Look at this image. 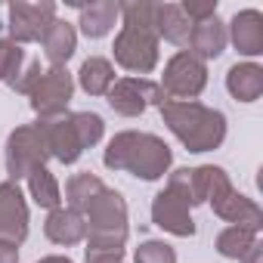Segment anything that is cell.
I'll use <instances>...</instances> for the list:
<instances>
[{
	"instance_id": "obj_1",
	"label": "cell",
	"mask_w": 263,
	"mask_h": 263,
	"mask_svg": "<svg viewBox=\"0 0 263 263\" xmlns=\"http://www.w3.org/2000/svg\"><path fill=\"white\" fill-rule=\"evenodd\" d=\"M161 115L189 152H211L226 137L223 111L208 108L201 102H171L167 99L161 102Z\"/></svg>"
},
{
	"instance_id": "obj_2",
	"label": "cell",
	"mask_w": 263,
	"mask_h": 263,
	"mask_svg": "<svg viewBox=\"0 0 263 263\" xmlns=\"http://www.w3.org/2000/svg\"><path fill=\"white\" fill-rule=\"evenodd\" d=\"M105 167L158 180L171 167V149L152 134H118L105 149Z\"/></svg>"
},
{
	"instance_id": "obj_3",
	"label": "cell",
	"mask_w": 263,
	"mask_h": 263,
	"mask_svg": "<svg viewBox=\"0 0 263 263\" xmlns=\"http://www.w3.org/2000/svg\"><path fill=\"white\" fill-rule=\"evenodd\" d=\"M115 59L127 71H152L158 62V34L146 25H124L115 37Z\"/></svg>"
},
{
	"instance_id": "obj_4",
	"label": "cell",
	"mask_w": 263,
	"mask_h": 263,
	"mask_svg": "<svg viewBox=\"0 0 263 263\" xmlns=\"http://www.w3.org/2000/svg\"><path fill=\"white\" fill-rule=\"evenodd\" d=\"M208 84V68L201 59H195L192 53H177L167 68H164V81H161V93L164 99L174 96L171 102H192Z\"/></svg>"
},
{
	"instance_id": "obj_5",
	"label": "cell",
	"mask_w": 263,
	"mask_h": 263,
	"mask_svg": "<svg viewBox=\"0 0 263 263\" xmlns=\"http://www.w3.org/2000/svg\"><path fill=\"white\" fill-rule=\"evenodd\" d=\"M47 155H50V149H47L41 127H19L7 143V171L13 180L28 177L31 171L44 167Z\"/></svg>"
},
{
	"instance_id": "obj_6",
	"label": "cell",
	"mask_w": 263,
	"mask_h": 263,
	"mask_svg": "<svg viewBox=\"0 0 263 263\" xmlns=\"http://www.w3.org/2000/svg\"><path fill=\"white\" fill-rule=\"evenodd\" d=\"M152 102L161 105V102H164V93H161L158 84L143 81V78H124V81H118V84L108 90V105H111L118 115H124V118L143 115L146 105H152Z\"/></svg>"
},
{
	"instance_id": "obj_7",
	"label": "cell",
	"mask_w": 263,
	"mask_h": 263,
	"mask_svg": "<svg viewBox=\"0 0 263 263\" xmlns=\"http://www.w3.org/2000/svg\"><path fill=\"white\" fill-rule=\"evenodd\" d=\"M71 90H74L71 87V74L65 68H50V71L41 74L37 87L31 90V108L44 121H50V118L65 111V105L71 99Z\"/></svg>"
},
{
	"instance_id": "obj_8",
	"label": "cell",
	"mask_w": 263,
	"mask_h": 263,
	"mask_svg": "<svg viewBox=\"0 0 263 263\" xmlns=\"http://www.w3.org/2000/svg\"><path fill=\"white\" fill-rule=\"evenodd\" d=\"M53 19H56V7L53 4H13L10 7V34H13V44L41 41Z\"/></svg>"
},
{
	"instance_id": "obj_9",
	"label": "cell",
	"mask_w": 263,
	"mask_h": 263,
	"mask_svg": "<svg viewBox=\"0 0 263 263\" xmlns=\"http://www.w3.org/2000/svg\"><path fill=\"white\" fill-rule=\"evenodd\" d=\"M28 235V208L22 201V192L16 183L0 186V241L19 245Z\"/></svg>"
},
{
	"instance_id": "obj_10",
	"label": "cell",
	"mask_w": 263,
	"mask_h": 263,
	"mask_svg": "<svg viewBox=\"0 0 263 263\" xmlns=\"http://www.w3.org/2000/svg\"><path fill=\"white\" fill-rule=\"evenodd\" d=\"M189 201L180 195V192H174V189H164V192H158L155 195V201H152V220H155V226H161V229H167V232H174V235H195V223H192V217H189Z\"/></svg>"
},
{
	"instance_id": "obj_11",
	"label": "cell",
	"mask_w": 263,
	"mask_h": 263,
	"mask_svg": "<svg viewBox=\"0 0 263 263\" xmlns=\"http://www.w3.org/2000/svg\"><path fill=\"white\" fill-rule=\"evenodd\" d=\"M41 127V134L47 140V149L50 155H56L62 164H74L84 152L78 134H74V127H71V118H59V121H44L37 124Z\"/></svg>"
},
{
	"instance_id": "obj_12",
	"label": "cell",
	"mask_w": 263,
	"mask_h": 263,
	"mask_svg": "<svg viewBox=\"0 0 263 263\" xmlns=\"http://www.w3.org/2000/svg\"><path fill=\"white\" fill-rule=\"evenodd\" d=\"M241 56H260L263 53V16L257 10H241L232 16L226 31Z\"/></svg>"
},
{
	"instance_id": "obj_13",
	"label": "cell",
	"mask_w": 263,
	"mask_h": 263,
	"mask_svg": "<svg viewBox=\"0 0 263 263\" xmlns=\"http://www.w3.org/2000/svg\"><path fill=\"white\" fill-rule=\"evenodd\" d=\"M214 211H217V217H223V220L232 223V226L260 229V223H263L260 208H257L248 195H238L235 189H226L223 195H217V198H214Z\"/></svg>"
},
{
	"instance_id": "obj_14",
	"label": "cell",
	"mask_w": 263,
	"mask_h": 263,
	"mask_svg": "<svg viewBox=\"0 0 263 263\" xmlns=\"http://www.w3.org/2000/svg\"><path fill=\"white\" fill-rule=\"evenodd\" d=\"M226 41H229V34H226V25L214 16V19H208V22H198V25H192V34H189V53L195 56V59H217L223 50H226Z\"/></svg>"
},
{
	"instance_id": "obj_15",
	"label": "cell",
	"mask_w": 263,
	"mask_h": 263,
	"mask_svg": "<svg viewBox=\"0 0 263 263\" xmlns=\"http://www.w3.org/2000/svg\"><path fill=\"white\" fill-rule=\"evenodd\" d=\"M226 90L238 102H257L263 93V68L254 62H238L226 74Z\"/></svg>"
},
{
	"instance_id": "obj_16",
	"label": "cell",
	"mask_w": 263,
	"mask_h": 263,
	"mask_svg": "<svg viewBox=\"0 0 263 263\" xmlns=\"http://www.w3.org/2000/svg\"><path fill=\"white\" fill-rule=\"evenodd\" d=\"M74 41H78V37H74V28H71L68 22H59V19L50 22V28L44 31L41 44H44V56L53 62V68H62V62L71 59Z\"/></svg>"
},
{
	"instance_id": "obj_17",
	"label": "cell",
	"mask_w": 263,
	"mask_h": 263,
	"mask_svg": "<svg viewBox=\"0 0 263 263\" xmlns=\"http://www.w3.org/2000/svg\"><path fill=\"white\" fill-rule=\"evenodd\" d=\"M155 34H161L171 44L186 47L189 44V34H192V22L183 16L180 7L164 4V7H155Z\"/></svg>"
},
{
	"instance_id": "obj_18",
	"label": "cell",
	"mask_w": 263,
	"mask_h": 263,
	"mask_svg": "<svg viewBox=\"0 0 263 263\" xmlns=\"http://www.w3.org/2000/svg\"><path fill=\"white\" fill-rule=\"evenodd\" d=\"M118 16H121V7L111 4V0L81 7V31H84L87 37H102V34L111 31V25H115Z\"/></svg>"
},
{
	"instance_id": "obj_19",
	"label": "cell",
	"mask_w": 263,
	"mask_h": 263,
	"mask_svg": "<svg viewBox=\"0 0 263 263\" xmlns=\"http://www.w3.org/2000/svg\"><path fill=\"white\" fill-rule=\"evenodd\" d=\"M84 232H87V223L78 211H53L47 220V235L56 245H74L84 238Z\"/></svg>"
},
{
	"instance_id": "obj_20",
	"label": "cell",
	"mask_w": 263,
	"mask_h": 263,
	"mask_svg": "<svg viewBox=\"0 0 263 263\" xmlns=\"http://www.w3.org/2000/svg\"><path fill=\"white\" fill-rule=\"evenodd\" d=\"M78 81H81V87H84L90 96H99V93H108V90H111L115 71H111V65H108L105 59L93 56V59H87V62L81 65Z\"/></svg>"
},
{
	"instance_id": "obj_21",
	"label": "cell",
	"mask_w": 263,
	"mask_h": 263,
	"mask_svg": "<svg viewBox=\"0 0 263 263\" xmlns=\"http://www.w3.org/2000/svg\"><path fill=\"white\" fill-rule=\"evenodd\" d=\"M254 245H257V229H248V226H229L217 238V251L229 260H241Z\"/></svg>"
},
{
	"instance_id": "obj_22",
	"label": "cell",
	"mask_w": 263,
	"mask_h": 263,
	"mask_svg": "<svg viewBox=\"0 0 263 263\" xmlns=\"http://www.w3.org/2000/svg\"><path fill=\"white\" fill-rule=\"evenodd\" d=\"M105 186L96 180V177H90V174H78V177H71L68 180V201H71V211H87L90 204H93V198L102 192Z\"/></svg>"
},
{
	"instance_id": "obj_23",
	"label": "cell",
	"mask_w": 263,
	"mask_h": 263,
	"mask_svg": "<svg viewBox=\"0 0 263 263\" xmlns=\"http://www.w3.org/2000/svg\"><path fill=\"white\" fill-rule=\"evenodd\" d=\"M28 186H31V195L41 208H56L59 204V183L53 180V174L47 167H37L28 174Z\"/></svg>"
},
{
	"instance_id": "obj_24",
	"label": "cell",
	"mask_w": 263,
	"mask_h": 263,
	"mask_svg": "<svg viewBox=\"0 0 263 263\" xmlns=\"http://www.w3.org/2000/svg\"><path fill=\"white\" fill-rule=\"evenodd\" d=\"M68 118H71V127H74V134H78V140H81L84 149L93 146V143H99V137H102V118L99 115L78 111V115H68Z\"/></svg>"
},
{
	"instance_id": "obj_25",
	"label": "cell",
	"mask_w": 263,
	"mask_h": 263,
	"mask_svg": "<svg viewBox=\"0 0 263 263\" xmlns=\"http://www.w3.org/2000/svg\"><path fill=\"white\" fill-rule=\"evenodd\" d=\"M22 62H25V53H22L19 44H13V41H0V81H7V84L13 87V81H16Z\"/></svg>"
},
{
	"instance_id": "obj_26",
	"label": "cell",
	"mask_w": 263,
	"mask_h": 263,
	"mask_svg": "<svg viewBox=\"0 0 263 263\" xmlns=\"http://www.w3.org/2000/svg\"><path fill=\"white\" fill-rule=\"evenodd\" d=\"M137 263H177V254L164 241H146L137 251Z\"/></svg>"
},
{
	"instance_id": "obj_27",
	"label": "cell",
	"mask_w": 263,
	"mask_h": 263,
	"mask_svg": "<svg viewBox=\"0 0 263 263\" xmlns=\"http://www.w3.org/2000/svg\"><path fill=\"white\" fill-rule=\"evenodd\" d=\"M180 10L192 25H198V22H208V19L217 16V0H208V4H192V0H186Z\"/></svg>"
},
{
	"instance_id": "obj_28",
	"label": "cell",
	"mask_w": 263,
	"mask_h": 263,
	"mask_svg": "<svg viewBox=\"0 0 263 263\" xmlns=\"http://www.w3.org/2000/svg\"><path fill=\"white\" fill-rule=\"evenodd\" d=\"M19 254H16V245H4L0 241V263H16Z\"/></svg>"
},
{
	"instance_id": "obj_29",
	"label": "cell",
	"mask_w": 263,
	"mask_h": 263,
	"mask_svg": "<svg viewBox=\"0 0 263 263\" xmlns=\"http://www.w3.org/2000/svg\"><path fill=\"white\" fill-rule=\"evenodd\" d=\"M260 257H263V251H260V241H257V245L241 257V263H260Z\"/></svg>"
},
{
	"instance_id": "obj_30",
	"label": "cell",
	"mask_w": 263,
	"mask_h": 263,
	"mask_svg": "<svg viewBox=\"0 0 263 263\" xmlns=\"http://www.w3.org/2000/svg\"><path fill=\"white\" fill-rule=\"evenodd\" d=\"M41 263H71L68 257H47V260H41Z\"/></svg>"
}]
</instances>
